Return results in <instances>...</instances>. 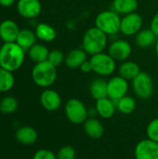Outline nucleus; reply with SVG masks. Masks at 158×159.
<instances>
[{
    "label": "nucleus",
    "instance_id": "31",
    "mask_svg": "<svg viewBox=\"0 0 158 159\" xmlns=\"http://www.w3.org/2000/svg\"><path fill=\"white\" fill-rule=\"evenodd\" d=\"M147 138L158 143V118H155L149 122L146 128Z\"/></svg>",
    "mask_w": 158,
    "mask_h": 159
},
{
    "label": "nucleus",
    "instance_id": "14",
    "mask_svg": "<svg viewBox=\"0 0 158 159\" xmlns=\"http://www.w3.org/2000/svg\"><path fill=\"white\" fill-rule=\"evenodd\" d=\"M20 28L12 20H5L0 23V38L4 43L16 42Z\"/></svg>",
    "mask_w": 158,
    "mask_h": 159
},
{
    "label": "nucleus",
    "instance_id": "24",
    "mask_svg": "<svg viewBox=\"0 0 158 159\" xmlns=\"http://www.w3.org/2000/svg\"><path fill=\"white\" fill-rule=\"evenodd\" d=\"M89 94L95 100L103 99L107 97V81L102 78L94 79L89 86Z\"/></svg>",
    "mask_w": 158,
    "mask_h": 159
},
{
    "label": "nucleus",
    "instance_id": "17",
    "mask_svg": "<svg viewBox=\"0 0 158 159\" xmlns=\"http://www.w3.org/2000/svg\"><path fill=\"white\" fill-rule=\"evenodd\" d=\"M88 53L83 48H74L65 56L64 64L69 69H79L80 66L88 61Z\"/></svg>",
    "mask_w": 158,
    "mask_h": 159
},
{
    "label": "nucleus",
    "instance_id": "33",
    "mask_svg": "<svg viewBox=\"0 0 158 159\" xmlns=\"http://www.w3.org/2000/svg\"><path fill=\"white\" fill-rule=\"evenodd\" d=\"M150 29L154 32V34L156 35V37L158 38V13H156L152 20H151V23H150Z\"/></svg>",
    "mask_w": 158,
    "mask_h": 159
},
{
    "label": "nucleus",
    "instance_id": "13",
    "mask_svg": "<svg viewBox=\"0 0 158 159\" xmlns=\"http://www.w3.org/2000/svg\"><path fill=\"white\" fill-rule=\"evenodd\" d=\"M40 103L42 107L48 112H55L61 108V97L54 89H46L40 95Z\"/></svg>",
    "mask_w": 158,
    "mask_h": 159
},
{
    "label": "nucleus",
    "instance_id": "12",
    "mask_svg": "<svg viewBox=\"0 0 158 159\" xmlns=\"http://www.w3.org/2000/svg\"><path fill=\"white\" fill-rule=\"evenodd\" d=\"M17 9L21 17L25 19H34L40 15L42 6L39 0H19Z\"/></svg>",
    "mask_w": 158,
    "mask_h": 159
},
{
    "label": "nucleus",
    "instance_id": "27",
    "mask_svg": "<svg viewBox=\"0 0 158 159\" xmlns=\"http://www.w3.org/2000/svg\"><path fill=\"white\" fill-rule=\"evenodd\" d=\"M15 84V78L12 72L0 67V92L10 90Z\"/></svg>",
    "mask_w": 158,
    "mask_h": 159
},
{
    "label": "nucleus",
    "instance_id": "1",
    "mask_svg": "<svg viewBox=\"0 0 158 159\" xmlns=\"http://www.w3.org/2000/svg\"><path fill=\"white\" fill-rule=\"evenodd\" d=\"M24 58L25 50L16 42L5 43L0 52V67L13 73L21 67Z\"/></svg>",
    "mask_w": 158,
    "mask_h": 159
},
{
    "label": "nucleus",
    "instance_id": "7",
    "mask_svg": "<svg viewBox=\"0 0 158 159\" xmlns=\"http://www.w3.org/2000/svg\"><path fill=\"white\" fill-rule=\"evenodd\" d=\"M131 87L135 95L142 100L149 99L154 93V81L146 72H141L132 81Z\"/></svg>",
    "mask_w": 158,
    "mask_h": 159
},
{
    "label": "nucleus",
    "instance_id": "37",
    "mask_svg": "<svg viewBox=\"0 0 158 159\" xmlns=\"http://www.w3.org/2000/svg\"><path fill=\"white\" fill-rule=\"evenodd\" d=\"M1 48H2V46H0V52H1Z\"/></svg>",
    "mask_w": 158,
    "mask_h": 159
},
{
    "label": "nucleus",
    "instance_id": "16",
    "mask_svg": "<svg viewBox=\"0 0 158 159\" xmlns=\"http://www.w3.org/2000/svg\"><path fill=\"white\" fill-rule=\"evenodd\" d=\"M15 138L18 143L22 145L30 146L36 143L38 139V133L36 129L30 126H22L16 130Z\"/></svg>",
    "mask_w": 158,
    "mask_h": 159
},
{
    "label": "nucleus",
    "instance_id": "22",
    "mask_svg": "<svg viewBox=\"0 0 158 159\" xmlns=\"http://www.w3.org/2000/svg\"><path fill=\"white\" fill-rule=\"evenodd\" d=\"M35 35L38 39L44 42H51L56 39L57 32L56 30L47 23H38L34 30Z\"/></svg>",
    "mask_w": 158,
    "mask_h": 159
},
{
    "label": "nucleus",
    "instance_id": "26",
    "mask_svg": "<svg viewBox=\"0 0 158 159\" xmlns=\"http://www.w3.org/2000/svg\"><path fill=\"white\" fill-rule=\"evenodd\" d=\"M116 110L123 115H130L136 109V101L133 97L126 95L125 97L121 98L120 100L115 102Z\"/></svg>",
    "mask_w": 158,
    "mask_h": 159
},
{
    "label": "nucleus",
    "instance_id": "4",
    "mask_svg": "<svg viewBox=\"0 0 158 159\" xmlns=\"http://www.w3.org/2000/svg\"><path fill=\"white\" fill-rule=\"evenodd\" d=\"M95 26L107 35H115L120 32L121 18L115 10H103L95 18Z\"/></svg>",
    "mask_w": 158,
    "mask_h": 159
},
{
    "label": "nucleus",
    "instance_id": "19",
    "mask_svg": "<svg viewBox=\"0 0 158 159\" xmlns=\"http://www.w3.org/2000/svg\"><path fill=\"white\" fill-rule=\"evenodd\" d=\"M141 72L139 64L132 61H125L118 67L119 75L128 81H132Z\"/></svg>",
    "mask_w": 158,
    "mask_h": 159
},
{
    "label": "nucleus",
    "instance_id": "15",
    "mask_svg": "<svg viewBox=\"0 0 158 159\" xmlns=\"http://www.w3.org/2000/svg\"><path fill=\"white\" fill-rule=\"evenodd\" d=\"M83 129L88 137L93 140L101 139L104 134V127L96 117H88L83 123Z\"/></svg>",
    "mask_w": 158,
    "mask_h": 159
},
{
    "label": "nucleus",
    "instance_id": "36",
    "mask_svg": "<svg viewBox=\"0 0 158 159\" xmlns=\"http://www.w3.org/2000/svg\"><path fill=\"white\" fill-rule=\"evenodd\" d=\"M155 49H156V56L158 58V38L156 42V44H155Z\"/></svg>",
    "mask_w": 158,
    "mask_h": 159
},
{
    "label": "nucleus",
    "instance_id": "21",
    "mask_svg": "<svg viewBox=\"0 0 158 159\" xmlns=\"http://www.w3.org/2000/svg\"><path fill=\"white\" fill-rule=\"evenodd\" d=\"M35 33L29 29H21L16 39V43L25 51H28L34 44L36 40Z\"/></svg>",
    "mask_w": 158,
    "mask_h": 159
},
{
    "label": "nucleus",
    "instance_id": "8",
    "mask_svg": "<svg viewBox=\"0 0 158 159\" xmlns=\"http://www.w3.org/2000/svg\"><path fill=\"white\" fill-rule=\"evenodd\" d=\"M142 18L137 12L124 15V17L121 18L120 33L126 36L136 35L142 30Z\"/></svg>",
    "mask_w": 158,
    "mask_h": 159
},
{
    "label": "nucleus",
    "instance_id": "6",
    "mask_svg": "<svg viewBox=\"0 0 158 159\" xmlns=\"http://www.w3.org/2000/svg\"><path fill=\"white\" fill-rule=\"evenodd\" d=\"M89 61L92 66V72L100 76H109L113 75L116 69V61L105 52L91 56Z\"/></svg>",
    "mask_w": 158,
    "mask_h": 159
},
{
    "label": "nucleus",
    "instance_id": "11",
    "mask_svg": "<svg viewBox=\"0 0 158 159\" xmlns=\"http://www.w3.org/2000/svg\"><path fill=\"white\" fill-rule=\"evenodd\" d=\"M135 159H158V143L143 139L140 141L134 149Z\"/></svg>",
    "mask_w": 158,
    "mask_h": 159
},
{
    "label": "nucleus",
    "instance_id": "2",
    "mask_svg": "<svg viewBox=\"0 0 158 159\" xmlns=\"http://www.w3.org/2000/svg\"><path fill=\"white\" fill-rule=\"evenodd\" d=\"M107 34L96 26L90 27L83 35L82 48L88 53V55L93 56L104 51L107 47Z\"/></svg>",
    "mask_w": 158,
    "mask_h": 159
},
{
    "label": "nucleus",
    "instance_id": "28",
    "mask_svg": "<svg viewBox=\"0 0 158 159\" xmlns=\"http://www.w3.org/2000/svg\"><path fill=\"white\" fill-rule=\"evenodd\" d=\"M18 101L13 96L4 97L0 101V112L5 115H10L18 109Z\"/></svg>",
    "mask_w": 158,
    "mask_h": 159
},
{
    "label": "nucleus",
    "instance_id": "25",
    "mask_svg": "<svg viewBox=\"0 0 158 159\" xmlns=\"http://www.w3.org/2000/svg\"><path fill=\"white\" fill-rule=\"evenodd\" d=\"M49 54V50L47 48L42 44H34L29 50L28 56L29 58L35 63L43 62L47 61Z\"/></svg>",
    "mask_w": 158,
    "mask_h": 159
},
{
    "label": "nucleus",
    "instance_id": "30",
    "mask_svg": "<svg viewBox=\"0 0 158 159\" xmlns=\"http://www.w3.org/2000/svg\"><path fill=\"white\" fill-rule=\"evenodd\" d=\"M64 60H65V56H64V54H63V52L61 50H60V49H53V50L49 51L47 61H49L55 67H58L61 63H63Z\"/></svg>",
    "mask_w": 158,
    "mask_h": 159
},
{
    "label": "nucleus",
    "instance_id": "9",
    "mask_svg": "<svg viewBox=\"0 0 158 159\" xmlns=\"http://www.w3.org/2000/svg\"><path fill=\"white\" fill-rule=\"evenodd\" d=\"M129 81L120 75L112 77L107 81V97L112 101L116 102L125 97L129 91Z\"/></svg>",
    "mask_w": 158,
    "mask_h": 159
},
{
    "label": "nucleus",
    "instance_id": "18",
    "mask_svg": "<svg viewBox=\"0 0 158 159\" xmlns=\"http://www.w3.org/2000/svg\"><path fill=\"white\" fill-rule=\"evenodd\" d=\"M95 108L98 116H100L102 118L104 119H109L113 117V116L116 111L115 102L108 97L96 101Z\"/></svg>",
    "mask_w": 158,
    "mask_h": 159
},
{
    "label": "nucleus",
    "instance_id": "20",
    "mask_svg": "<svg viewBox=\"0 0 158 159\" xmlns=\"http://www.w3.org/2000/svg\"><path fill=\"white\" fill-rule=\"evenodd\" d=\"M156 35L151 29H142L135 35V43L141 48H147L156 44Z\"/></svg>",
    "mask_w": 158,
    "mask_h": 159
},
{
    "label": "nucleus",
    "instance_id": "3",
    "mask_svg": "<svg viewBox=\"0 0 158 159\" xmlns=\"http://www.w3.org/2000/svg\"><path fill=\"white\" fill-rule=\"evenodd\" d=\"M31 75L36 86L47 89L52 86L57 79V67L47 61L39 62L33 68Z\"/></svg>",
    "mask_w": 158,
    "mask_h": 159
},
{
    "label": "nucleus",
    "instance_id": "35",
    "mask_svg": "<svg viewBox=\"0 0 158 159\" xmlns=\"http://www.w3.org/2000/svg\"><path fill=\"white\" fill-rule=\"evenodd\" d=\"M14 2H15V0H0V6L8 7L10 6H12L14 4Z\"/></svg>",
    "mask_w": 158,
    "mask_h": 159
},
{
    "label": "nucleus",
    "instance_id": "29",
    "mask_svg": "<svg viewBox=\"0 0 158 159\" xmlns=\"http://www.w3.org/2000/svg\"><path fill=\"white\" fill-rule=\"evenodd\" d=\"M57 159H75L76 152L75 149L71 145H64L59 149L56 154Z\"/></svg>",
    "mask_w": 158,
    "mask_h": 159
},
{
    "label": "nucleus",
    "instance_id": "5",
    "mask_svg": "<svg viewBox=\"0 0 158 159\" xmlns=\"http://www.w3.org/2000/svg\"><path fill=\"white\" fill-rule=\"evenodd\" d=\"M66 118L74 125H81L88 118V109L85 103L76 98L68 100L64 105Z\"/></svg>",
    "mask_w": 158,
    "mask_h": 159
},
{
    "label": "nucleus",
    "instance_id": "10",
    "mask_svg": "<svg viewBox=\"0 0 158 159\" xmlns=\"http://www.w3.org/2000/svg\"><path fill=\"white\" fill-rule=\"evenodd\" d=\"M132 53V47L129 42L124 39H117L110 44L108 54L115 61L123 62L128 61Z\"/></svg>",
    "mask_w": 158,
    "mask_h": 159
},
{
    "label": "nucleus",
    "instance_id": "23",
    "mask_svg": "<svg viewBox=\"0 0 158 159\" xmlns=\"http://www.w3.org/2000/svg\"><path fill=\"white\" fill-rule=\"evenodd\" d=\"M138 0H114L113 7L114 10L122 15H128L136 12L138 9Z\"/></svg>",
    "mask_w": 158,
    "mask_h": 159
},
{
    "label": "nucleus",
    "instance_id": "34",
    "mask_svg": "<svg viewBox=\"0 0 158 159\" xmlns=\"http://www.w3.org/2000/svg\"><path fill=\"white\" fill-rule=\"evenodd\" d=\"M80 71L83 72V73H89V72H92V66H91V63L89 61H86L81 66H80Z\"/></svg>",
    "mask_w": 158,
    "mask_h": 159
},
{
    "label": "nucleus",
    "instance_id": "32",
    "mask_svg": "<svg viewBox=\"0 0 158 159\" xmlns=\"http://www.w3.org/2000/svg\"><path fill=\"white\" fill-rule=\"evenodd\" d=\"M32 159H57V157L48 149H39L34 154Z\"/></svg>",
    "mask_w": 158,
    "mask_h": 159
}]
</instances>
